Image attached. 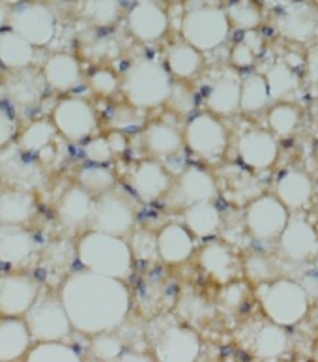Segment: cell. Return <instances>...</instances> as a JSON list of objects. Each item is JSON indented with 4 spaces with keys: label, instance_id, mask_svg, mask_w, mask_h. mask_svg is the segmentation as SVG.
<instances>
[{
    "label": "cell",
    "instance_id": "cell-1",
    "mask_svg": "<svg viewBox=\"0 0 318 362\" xmlns=\"http://www.w3.org/2000/svg\"><path fill=\"white\" fill-rule=\"evenodd\" d=\"M60 298L73 330L96 336L122 327L130 312V291L124 280L94 271L71 272L60 287Z\"/></svg>",
    "mask_w": 318,
    "mask_h": 362
},
{
    "label": "cell",
    "instance_id": "cell-2",
    "mask_svg": "<svg viewBox=\"0 0 318 362\" xmlns=\"http://www.w3.org/2000/svg\"><path fill=\"white\" fill-rule=\"evenodd\" d=\"M77 257L88 271L128 280L133 272V252L124 237L92 229L77 244Z\"/></svg>",
    "mask_w": 318,
    "mask_h": 362
},
{
    "label": "cell",
    "instance_id": "cell-3",
    "mask_svg": "<svg viewBox=\"0 0 318 362\" xmlns=\"http://www.w3.org/2000/svg\"><path fill=\"white\" fill-rule=\"evenodd\" d=\"M173 88L167 66L154 59H137L122 77V92L135 107L152 109L167 103Z\"/></svg>",
    "mask_w": 318,
    "mask_h": 362
},
{
    "label": "cell",
    "instance_id": "cell-4",
    "mask_svg": "<svg viewBox=\"0 0 318 362\" xmlns=\"http://www.w3.org/2000/svg\"><path fill=\"white\" fill-rule=\"evenodd\" d=\"M227 10L206 0H191L182 17L180 33L183 40L199 49L214 51L227 42L231 34Z\"/></svg>",
    "mask_w": 318,
    "mask_h": 362
},
{
    "label": "cell",
    "instance_id": "cell-5",
    "mask_svg": "<svg viewBox=\"0 0 318 362\" xmlns=\"http://www.w3.org/2000/svg\"><path fill=\"white\" fill-rule=\"evenodd\" d=\"M257 297L266 317L283 327H294L309 312L307 289L292 280L257 284Z\"/></svg>",
    "mask_w": 318,
    "mask_h": 362
},
{
    "label": "cell",
    "instance_id": "cell-6",
    "mask_svg": "<svg viewBox=\"0 0 318 362\" xmlns=\"http://www.w3.org/2000/svg\"><path fill=\"white\" fill-rule=\"evenodd\" d=\"M8 27L34 44L36 47H45L56 36V13L51 6L44 2H27L23 0L13 4L8 16Z\"/></svg>",
    "mask_w": 318,
    "mask_h": 362
},
{
    "label": "cell",
    "instance_id": "cell-7",
    "mask_svg": "<svg viewBox=\"0 0 318 362\" xmlns=\"http://www.w3.org/2000/svg\"><path fill=\"white\" fill-rule=\"evenodd\" d=\"M28 330L36 341H53L66 340L73 330L71 319L66 312L62 298L54 295H44L36 298L32 308L25 315Z\"/></svg>",
    "mask_w": 318,
    "mask_h": 362
},
{
    "label": "cell",
    "instance_id": "cell-8",
    "mask_svg": "<svg viewBox=\"0 0 318 362\" xmlns=\"http://www.w3.org/2000/svg\"><path fill=\"white\" fill-rule=\"evenodd\" d=\"M288 209H286L277 195H259L247 205L245 211V223L249 235L255 240H279L281 233L288 223Z\"/></svg>",
    "mask_w": 318,
    "mask_h": 362
},
{
    "label": "cell",
    "instance_id": "cell-9",
    "mask_svg": "<svg viewBox=\"0 0 318 362\" xmlns=\"http://www.w3.org/2000/svg\"><path fill=\"white\" fill-rule=\"evenodd\" d=\"M90 227L96 231L109 233L114 237H126L135 227V211L130 199L118 192H107V194L96 197V205L90 218Z\"/></svg>",
    "mask_w": 318,
    "mask_h": 362
},
{
    "label": "cell",
    "instance_id": "cell-10",
    "mask_svg": "<svg viewBox=\"0 0 318 362\" xmlns=\"http://www.w3.org/2000/svg\"><path fill=\"white\" fill-rule=\"evenodd\" d=\"M154 353L157 361L191 362L199 357L200 340L193 330L182 327L173 319L157 321Z\"/></svg>",
    "mask_w": 318,
    "mask_h": 362
},
{
    "label": "cell",
    "instance_id": "cell-11",
    "mask_svg": "<svg viewBox=\"0 0 318 362\" xmlns=\"http://www.w3.org/2000/svg\"><path fill=\"white\" fill-rule=\"evenodd\" d=\"M183 139L189 151L197 156L217 160L227 148L228 137L221 120H217L210 113H200L188 122L183 130Z\"/></svg>",
    "mask_w": 318,
    "mask_h": 362
},
{
    "label": "cell",
    "instance_id": "cell-12",
    "mask_svg": "<svg viewBox=\"0 0 318 362\" xmlns=\"http://www.w3.org/2000/svg\"><path fill=\"white\" fill-rule=\"evenodd\" d=\"M274 27L283 38L296 42V44H309L318 38L317 6L303 2V0L288 2L274 17Z\"/></svg>",
    "mask_w": 318,
    "mask_h": 362
},
{
    "label": "cell",
    "instance_id": "cell-13",
    "mask_svg": "<svg viewBox=\"0 0 318 362\" xmlns=\"http://www.w3.org/2000/svg\"><path fill=\"white\" fill-rule=\"evenodd\" d=\"M53 122L64 139L82 141L94 134L97 119L90 103L82 98H64L53 109Z\"/></svg>",
    "mask_w": 318,
    "mask_h": 362
},
{
    "label": "cell",
    "instance_id": "cell-14",
    "mask_svg": "<svg viewBox=\"0 0 318 362\" xmlns=\"http://www.w3.org/2000/svg\"><path fill=\"white\" fill-rule=\"evenodd\" d=\"M39 297V284L23 272L0 276V315L25 317Z\"/></svg>",
    "mask_w": 318,
    "mask_h": 362
},
{
    "label": "cell",
    "instance_id": "cell-15",
    "mask_svg": "<svg viewBox=\"0 0 318 362\" xmlns=\"http://www.w3.org/2000/svg\"><path fill=\"white\" fill-rule=\"evenodd\" d=\"M169 16L157 0H137L128 13V30L142 44H154L165 36Z\"/></svg>",
    "mask_w": 318,
    "mask_h": 362
},
{
    "label": "cell",
    "instance_id": "cell-16",
    "mask_svg": "<svg viewBox=\"0 0 318 362\" xmlns=\"http://www.w3.org/2000/svg\"><path fill=\"white\" fill-rule=\"evenodd\" d=\"M242 76L232 68L214 71L206 83V105L214 115H234L240 109Z\"/></svg>",
    "mask_w": 318,
    "mask_h": 362
},
{
    "label": "cell",
    "instance_id": "cell-17",
    "mask_svg": "<svg viewBox=\"0 0 318 362\" xmlns=\"http://www.w3.org/2000/svg\"><path fill=\"white\" fill-rule=\"evenodd\" d=\"M281 252L286 259L305 263L318 255V233L302 214H292L279 237Z\"/></svg>",
    "mask_w": 318,
    "mask_h": 362
},
{
    "label": "cell",
    "instance_id": "cell-18",
    "mask_svg": "<svg viewBox=\"0 0 318 362\" xmlns=\"http://www.w3.org/2000/svg\"><path fill=\"white\" fill-rule=\"evenodd\" d=\"M216 182L219 194L234 206L249 205L251 201L262 195V186L249 168H242L236 163L225 165L217 171Z\"/></svg>",
    "mask_w": 318,
    "mask_h": 362
},
{
    "label": "cell",
    "instance_id": "cell-19",
    "mask_svg": "<svg viewBox=\"0 0 318 362\" xmlns=\"http://www.w3.org/2000/svg\"><path fill=\"white\" fill-rule=\"evenodd\" d=\"M238 156L243 165L255 171L270 169L279 156L277 139L270 132L251 130L238 139Z\"/></svg>",
    "mask_w": 318,
    "mask_h": 362
},
{
    "label": "cell",
    "instance_id": "cell-20",
    "mask_svg": "<svg viewBox=\"0 0 318 362\" xmlns=\"http://www.w3.org/2000/svg\"><path fill=\"white\" fill-rule=\"evenodd\" d=\"M25 154L27 152L19 145L0 148V179L8 180L17 188L32 189L42 182V169Z\"/></svg>",
    "mask_w": 318,
    "mask_h": 362
},
{
    "label": "cell",
    "instance_id": "cell-21",
    "mask_svg": "<svg viewBox=\"0 0 318 362\" xmlns=\"http://www.w3.org/2000/svg\"><path fill=\"white\" fill-rule=\"evenodd\" d=\"M217 194L219 189H217L216 177L197 165H189L183 169L173 189V197L176 203L185 206L200 203V201H214Z\"/></svg>",
    "mask_w": 318,
    "mask_h": 362
},
{
    "label": "cell",
    "instance_id": "cell-22",
    "mask_svg": "<svg viewBox=\"0 0 318 362\" xmlns=\"http://www.w3.org/2000/svg\"><path fill=\"white\" fill-rule=\"evenodd\" d=\"M130 186L142 203H154L167 194L171 175L161 163L142 162L130 175Z\"/></svg>",
    "mask_w": 318,
    "mask_h": 362
},
{
    "label": "cell",
    "instance_id": "cell-23",
    "mask_svg": "<svg viewBox=\"0 0 318 362\" xmlns=\"http://www.w3.org/2000/svg\"><path fill=\"white\" fill-rule=\"evenodd\" d=\"M45 81L44 71L30 70V68H23V70H13L8 81H6V92L10 102H13L19 107H36L42 98H44Z\"/></svg>",
    "mask_w": 318,
    "mask_h": 362
},
{
    "label": "cell",
    "instance_id": "cell-24",
    "mask_svg": "<svg viewBox=\"0 0 318 362\" xmlns=\"http://www.w3.org/2000/svg\"><path fill=\"white\" fill-rule=\"evenodd\" d=\"M36 252V240L25 226L0 223V263L10 267L25 265Z\"/></svg>",
    "mask_w": 318,
    "mask_h": 362
},
{
    "label": "cell",
    "instance_id": "cell-25",
    "mask_svg": "<svg viewBox=\"0 0 318 362\" xmlns=\"http://www.w3.org/2000/svg\"><path fill=\"white\" fill-rule=\"evenodd\" d=\"M38 203L30 189L10 188L0 189V223L4 226H27L36 214Z\"/></svg>",
    "mask_w": 318,
    "mask_h": 362
},
{
    "label": "cell",
    "instance_id": "cell-26",
    "mask_svg": "<svg viewBox=\"0 0 318 362\" xmlns=\"http://www.w3.org/2000/svg\"><path fill=\"white\" fill-rule=\"evenodd\" d=\"M96 205V197L90 195L82 186H71L56 205L60 223L68 229H79L85 223H90L92 212Z\"/></svg>",
    "mask_w": 318,
    "mask_h": 362
},
{
    "label": "cell",
    "instance_id": "cell-27",
    "mask_svg": "<svg viewBox=\"0 0 318 362\" xmlns=\"http://www.w3.org/2000/svg\"><path fill=\"white\" fill-rule=\"evenodd\" d=\"M159 257L169 265H180L193 255V233L180 223H169L157 235Z\"/></svg>",
    "mask_w": 318,
    "mask_h": 362
},
{
    "label": "cell",
    "instance_id": "cell-28",
    "mask_svg": "<svg viewBox=\"0 0 318 362\" xmlns=\"http://www.w3.org/2000/svg\"><path fill=\"white\" fill-rule=\"evenodd\" d=\"M32 334L23 317L0 319V362L27 357Z\"/></svg>",
    "mask_w": 318,
    "mask_h": 362
},
{
    "label": "cell",
    "instance_id": "cell-29",
    "mask_svg": "<svg viewBox=\"0 0 318 362\" xmlns=\"http://www.w3.org/2000/svg\"><path fill=\"white\" fill-rule=\"evenodd\" d=\"M313 180L300 169L286 171L275 186V195L288 211H302L313 199Z\"/></svg>",
    "mask_w": 318,
    "mask_h": 362
},
{
    "label": "cell",
    "instance_id": "cell-30",
    "mask_svg": "<svg viewBox=\"0 0 318 362\" xmlns=\"http://www.w3.org/2000/svg\"><path fill=\"white\" fill-rule=\"evenodd\" d=\"M44 77L47 87L56 92H70L81 83L79 60L70 53L51 54L44 64Z\"/></svg>",
    "mask_w": 318,
    "mask_h": 362
},
{
    "label": "cell",
    "instance_id": "cell-31",
    "mask_svg": "<svg viewBox=\"0 0 318 362\" xmlns=\"http://www.w3.org/2000/svg\"><path fill=\"white\" fill-rule=\"evenodd\" d=\"M36 59V45L30 44L25 36L13 28L0 30V64L8 70L30 68Z\"/></svg>",
    "mask_w": 318,
    "mask_h": 362
},
{
    "label": "cell",
    "instance_id": "cell-32",
    "mask_svg": "<svg viewBox=\"0 0 318 362\" xmlns=\"http://www.w3.org/2000/svg\"><path fill=\"white\" fill-rule=\"evenodd\" d=\"M200 267L219 284H228L236 274V259L231 248L221 240H212L200 250Z\"/></svg>",
    "mask_w": 318,
    "mask_h": 362
},
{
    "label": "cell",
    "instance_id": "cell-33",
    "mask_svg": "<svg viewBox=\"0 0 318 362\" xmlns=\"http://www.w3.org/2000/svg\"><path fill=\"white\" fill-rule=\"evenodd\" d=\"M183 136L169 122H152L145 130V145L157 158L178 156L183 151Z\"/></svg>",
    "mask_w": 318,
    "mask_h": 362
},
{
    "label": "cell",
    "instance_id": "cell-34",
    "mask_svg": "<svg viewBox=\"0 0 318 362\" xmlns=\"http://www.w3.org/2000/svg\"><path fill=\"white\" fill-rule=\"evenodd\" d=\"M286 327L277 325L274 321L262 325L253 336L251 349L257 358L262 361H275L283 357L288 349V336H286Z\"/></svg>",
    "mask_w": 318,
    "mask_h": 362
},
{
    "label": "cell",
    "instance_id": "cell-35",
    "mask_svg": "<svg viewBox=\"0 0 318 362\" xmlns=\"http://www.w3.org/2000/svg\"><path fill=\"white\" fill-rule=\"evenodd\" d=\"M165 66L171 71V76L178 77V79H189L195 74H199L202 68V51L183 40L167 49Z\"/></svg>",
    "mask_w": 318,
    "mask_h": 362
},
{
    "label": "cell",
    "instance_id": "cell-36",
    "mask_svg": "<svg viewBox=\"0 0 318 362\" xmlns=\"http://www.w3.org/2000/svg\"><path fill=\"white\" fill-rule=\"evenodd\" d=\"M183 223L195 237L208 238L216 235L221 226V212L212 201H200V203H193L185 209Z\"/></svg>",
    "mask_w": 318,
    "mask_h": 362
},
{
    "label": "cell",
    "instance_id": "cell-37",
    "mask_svg": "<svg viewBox=\"0 0 318 362\" xmlns=\"http://www.w3.org/2000/svg\"><path fill=\"white\" fill-rule=\"evenodd\" d=\"M56 137H59V130H56L53 119L34 120L21 132V136L17 137V145L27 154H39L49 145H53Z\"/></svg>",
    "mask_w": 318,
    "mask_h": 362
},
{
    "label": "cell",
    "instance_id": "cell-38",
    "mask_svg": "<svg viewBox=\"0 0 318 362\" xmlns=\"http://www.w3.org/2000/svg\"><path fill=\"white\" fill-rule=\"evenodd\" d=\"M266 81L270 87V96L275 102H283L291 98L300 87V77L288 62L277 60L266 71Z\"/></svg>",
    "mask_w": 318,
    "mask_h": 362
},
{
    "label": "cell",
    "instance_id": "cell-39",
    "mask_svg": "<svg viewBox=\"0 0 318 362\" xmlns=\"http://www.w3.org/2000/svg\"><path fill=\"white\" fill-rule=\"evenodd\" d=\"M271 102L270 87L266 81V76L260 74H247L242 79V98H240V109L245 113H259L268 107Z\"/></svg>",
    "mask_w": 318,
    "mask_h": 362
},
{
    "label": "cell",
    "instance_id": "cell-40",
    "mask_svg": "<svg viewBox=\"0 0 318 362\" xmlns=\"http://www.w3.org/2000/svg\"><path fill=\"white\" fill-rule=\"evenodd\" d=\"M82 17L97 28H111L124 13L122 0H82Z\"/></svg>",
    "mask_w": 318,
    "mask_h": 362
},
{
    "label": "cell",
    "instance_id": "cell-41",
    "mask_svg": "<svg viewBox=\"0 0 318 362\" xmlns=\"http://www.w3.org/2000/svg\"><path fill=\"white\" fill-rule=\"evenodd\" d=\"M77 184L82 186L94 197H99V195L107 194V192H111L114 188L116 179H114V173L107 165H103V163H92V165L82 168L77 173Z\"/></svg>",
    "mask_w": 318,
    "mask_h": 362
},
{
    "label": "cell",
    "instance_id": "cell-42",
    "mask_svg": "<svg viewBox=\"0 0 318 362\" xmlns=\"http://www.w3.org/2000/svg\"><path fill=\"white\" fill-rule=\"evenodd\" d=\"M300 119H302L300 109L288 102H277L268 111V126H270L271 134L277 137L292 136L300 126Z\"/></svg>",
    "mask_w": 318,
    "mask_h": 362
},
{
    "label": "cell",
    "instance_id": "cell-43",
    "mask_svg": "<svg viewBox=\"0 0 318 362\" xmlns=\"http://www.w3.org/2000/svg\"><path fill=\"white\" fill-rule=\"evenodd\" d=\"M28 362H77L81 361L79 353L71 346H66L62 340L38 341L27 353Z\"/></svg>",
    "mask_w": 318,
    "mask_h": 362
},
{
    "label": "cell",
    "instance_id": "cell-44",
    "mask_svg": "<svg viewBox=\"0 0 318 362\" xmlns=\"http://www.w3.org/2000/svg\"><path fill=\"white\" fill-rule=\"evenodd\" d=\"M264 45V40L257 30H245L243 33L242 42H238L232 47L231 53V62L238 70H245L249 66L255 64V60L259 57L260 49Z\"/></svg>",
    "mask_w": 318,
    "mask_h": 362
},
{
    "label": "cell",
    "instance_id": "cell-45",
    "mask_svg": "<svg viewBox=\"0 0 318 362\" xmlns=\"http://www.w3.org/2000/svg\"><path fill=\"white\" fill-rule=\"evenodd\" d=\"M228 21L238 30H255L260 25L262 13L253 0H236L227 8Z\"/></svg>",
    "mask_w": 318,
    "mask_h": 362
},
{
    "label": "cell",
    "instance_id": "cell-46",
    "mask_svg": "<svg viewBox=\"0 0 318 362\" xmlns=\"http://www.w3.org/2000/svg\"><path fill=\"white\" fill-rule=\"evenodd\" d=\"M145 111L146 109L135 107L133 103H126V105H114L111 115H109V126L113 130L124 132V130H135L145 122Z\"/></svg>",
    "mask_w": 318,
    "mask_h": 362
},
{
    "label": "cell",
    "instance_id": "cell-47",
    "mask_svg": "<svg viewBox=\"0 0 318 362\" xmlns=\"http://www.w3.org/2000/svg\"><path fill=\"white\" fill-rule=\"evenodd\" d=\"M90 353L92 357L99 358V361H116L124 353V344L114 334V330L99 332V334L92 336Z\"/></svg>",
    "mask_w": 318,
    "mask_h": 362
},
{
    "label": "cell",
    "instance_id": "cell-48",
    "mask_svg": "<svg viewBox=\"0 0 318 362\" xmlns=\"http://www.w3.org/2000/svg\"><path fill=\"white\" fill-rule=\"evenodd\" d=\"M243 271L245 276L253 284H264V281H271L275 276V267L271 263L270 257H266L264 254H251L243 263Z\"/></svg>",
    "mask_w": 318,
    "mask_h": 362
},
{
    "label": "cell",
    "instance_id": "cell-49",
    "mask_svg": "<svg viewBox=\"0 0 318 362\" xmlns=\"http://www.w3.org/2000/svg\"><path fill=\"white\" fill-rule=\"evenodd\" d=\"M167 103L174 113L189 115L193 113L195 107H197V96H195V92L188 85L176 81L173 83V88H171Z\"/></svg>",
    "mask_w": 318,
    "mask_h": 362
},
{
    "label": "cell",
    "instance_id": "cell-50",
    "mask_svg": "<svg viewBox=\"0 0 318 362\" xmlns=\"http://www.w3.org/2000/svg\"><path fill=\"white\" fill-rule=\"evenodd\" d=\"M180 314H182L183 319L188 321H195V323H200V321H206L208 317H212L214 310L206 300H202L197 295H188L183 297L178 304Z\"/></svg>",
    "mask_w": 318,
    "mask_h": 362
},
{
    "label": "cell",
    "instance_id": "cell-51",
    "mask_svg": "<svg viewBox=\"0 0 318 362\" xmlns=\"http://www.w3.org/2000/svg\"><path fill=\"white\" fill-rule=\"evenodd\" d=\"M131 252H133V257L137 259H152L154 255H159V248H157V237H154L152 233H148L146 229H139V231L133 233V238H131Z\"/></svg>",
    "mask_w": 318,
    "mask_h": 362
},
{
    "label": "cell",
    "instance_id": "cell-52",
    "mask_svg": "<svg viewBox=\"0 0 318 362\" xmlns=\"http://www.w3.org/2000/svg\"><path fill=\"white\" fill-rule=\"evenodd\" d=\"M73 261L71 246L66 243L51 244L44 254V263L53 271V269H68Z\"/></svg>",
    "mask_w": 318,
    "mask_h": 362
},
{
    "label": "cell",
    "instance_id": "cell-53",
    "mask_svg": "<svg viewBox=\"0 0 318 362\" xmlns=\"http://www.w3.org/2000/svg\"><path fill=\"white\" fill-rule=\"evenodd\" d=\"M90 87L96 94L107 98V96H113L114 92L118 90L120 81L113 71L102 68V70H96L90 76Z\"/></svg>",
    "mask_w": 318,
    "mask_h": 362
},
{
    "label": "cell",
    "instance_id": "cell-54",
    "mask_svg": "<svg viewBox=\"0 0 318 362\" xmlns=\"http://www.w3.org/2000/svg\"><path fill=\"white\" fill-rule=\"evenodd\" d=\"M85 156L90 163H103L105 165L113 160L114 152L107 137H94L85 145Z\"/></svg>",
    "mask_w": 318,
    "mask_h": 362
},
{
    "label": "cell",
    "instance_id": "cell-55",
    "mask_svg": "<svg viewBox=\"0 0 318 362\" xmlns=\"http://www.w3.org/2000/svg\"><path fill=\"white\" fill-rule=\"evenodd\" d=\"M243 297H245V287L242 284H225V289L221 293V303L225 308L238 310L242 306Z\"/></svg>",
    "mask_w": 318,
    "mask_h": 362
},
{
    "label": "cell",
    "instance_id": "cell-56",
    "mask_svg": "<svg viewBox=\"0 0 318 362\" xmlns=\"http://www.w3.org/2000/svg\"><path fill=\"white\" fill-rule=\"evenodd\" d=\"M16 137V120L10 111L0 105V148H4Z\"/></svg>",
    "mask_w": 318,
    "mask_h": 362
},
{
    "label": "cell",
    "instance_id": "cell-57",
    "mask_svg": "<svg viewBox=\"0 0 318 362\" xmlns=\"http://www.w3.org/2000/svg\"><path fill=\"white\" fill-rule=\"evenodd\" d=\"M107 139L109 143H111V148H113L114 154H122V152L128 148V139H126V136L122 132L114 130L113 134H109Z\"/></svg>",
    "mask_w": 318,
    "mask_h": 362
},
{
    "label": "cell",
    "instance_id": "cell-58",
    "mask_svg": "<svg viewBox=\"0 0 318 362\" xmlns=\"http://www.w3.org/2000/svg\"><path fill=\"white\" fill-rule=\"evenodd\" d=\"M307 77L311 83H318V47H313L309 51Z\"/></svg>",
    "mask_w": 318,
    "mask_h": 362
},
{
    "label": "cell",
    "instance_id": "cell-59",
    "mask_svg": "<svg viewBox=\"0 0 318 362\" xmlns=\"http://www.w3.org/2000/svg\"><path fill=\"white\" fill-rule=\"evenodd\" d=\"M8 16H10L8 4H6L4 0H0V30L8 25Z\"/></svg>",
    "mask_w": 318,
    "mask_h": 362
},
{
    "label": "cell",
    "instance_id": "cell-60",
    "mask_svg": "<svg viewBox=\"0 0 318 362\" xmlns=\"http://www.w3.org/2000/svg\"><path fill=\"white\" fill-rule=\"evenodd\" d=\"M313 124H314V130H318V105H314L313 109Z\"/></svg>",
    "mask_w": 318,
    "mask_h": 362
},
{
    "label": "cell",
    "instance_id": "cell-61",
    "mask_svg": "<svg viewBox=\"0 0 318 362\" xmlns=\"http://www.w3.org/2000/svg\"><path fill=\"white\" fill-rule=\"evenodd\" d=\"M6 4H19V2H23V0H4Z\"/></svg>",
    "mask_w": 318,
    "mask_h": 362
}]
</instances>
